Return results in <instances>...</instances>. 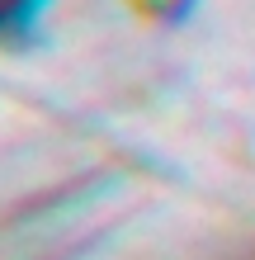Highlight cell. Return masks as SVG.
Returning a JSON list of instances; mask_svg holds the SVG:
<instances>
[{
	"label": "cell",
	"instance_id": "cell-1",
	"mask_svg": "<svg viewBox=\"0 0 255 260\" xmlns=\"http://www.w3.org/2000/svg\"><path fill=\"white\" fill-rule=\"evenodd\" d=\"M24 5H33V0H0V24H5L10 14H19Z\"/></svg>",
	"mask_w": 255,
	"mask_h": 260
}]
</instances>
